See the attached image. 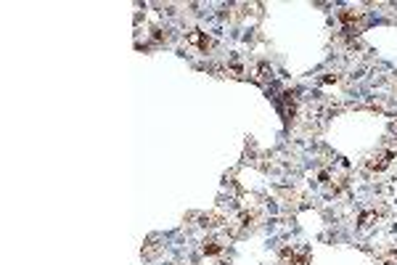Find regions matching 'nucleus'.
Returning <instances> with one entry per match:
<instances>
[{"mask_svg":"<svg viewBox=\"0 0 397 265\" xmlns=\"http://www.w3.org/2000/svg\"><path fill=\"white\" fill-rule=\"evenodd\" d=\"M188 43L196 45V48L204 51V53L212 48V37H207V34H202V32H188Z\"/></svg>","mask_w":397,"mask_h":265,"instance_id":"3","label":"nucleus"},{"mask_svg":"<svg viewBox=\"0 0 397 265\" xmlns=\"http://www.w3.org/2000/svg\"><path fill=\"white\" fill-rule=\"evenodd\" d=\"M156 249H159V247H156V239H148V241H146L143 255H146V257H151V255H156Z\"/></svg>","mask_w":397,"mask_h":265,"instance_id":"7","label":"nucleus"},{"mask_svg":"<svg viewBox=\"0 0 397 265\" xmlns=\"http://www.w3.org/2000/svg\"><path fill=\"white\" fill-rule=\"evenodd\" d=\"M281 265H307V252H294V249H284Z\"/></svg>","mask_w":397,"mask_h":265,"instance_id":"2","label":"nucleus"},{"mask_svg":"<svg viewBox=\"0 0 397 265\" xmlns=\"http://www.w3.org/2000/svg\"><path fill=\"white\" fill-rule=\"evenodd\" d=\"M220 249H223V244H220L217 239H207L204 241V252H207V255H217Z\"/></svg>","mask_w":397,"mask_h":265,"instance_id":"5","label":"nucleus"},{"mask_svg":"<svg viewBox=\"0 0 397 265\" xmlns=\"http://www.w3.org/2000/svg\"><path fill=\"white\" fill-rule=\"evenodd\" d=\"M392 162V152H381V154H373L368 159V170H381Z\"/></svg>","mask_w":397,"mask_h":265,"instance_id":"4","label":"nucleus"},{"mask_svg":"<svg viewBox=\"0 0 397 265\" xmlns=\"http://www.w3.org/2000/svg\"><path fill=\"white\" fill-rule=\"evenodd\" d=\"M342 21L347 24V32H360V29H363V24H366V19H363L360 11H344Z\"/></svg>","mask_w":397,"mask_h":265,"instance_id":"1","label":"nucleus"},{"mask_svg":"<svg viewBox=\"0 0 397 265\" xmlns=\"http://www.w3.org/2000/svg\"><path fill=\"white\" fill-rule=\"evenodd\" d=\"M220 223H223V217H220V215H202V225L204 228H215Z\"/></svg>","mask_w":397,"mask_h":265,"instance_id":"6","label":"nucleus"}]
</instances>
